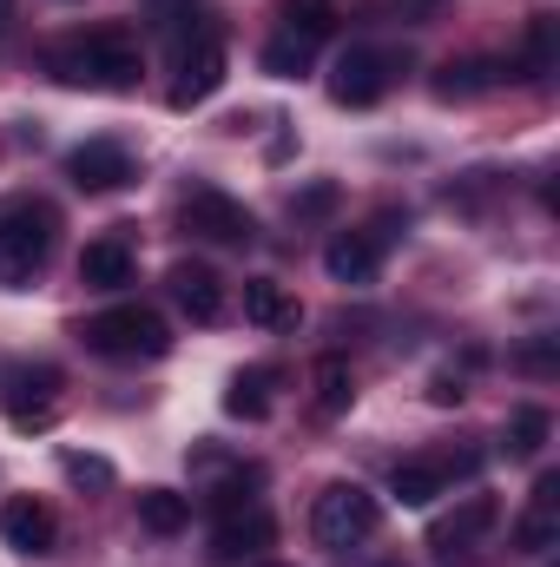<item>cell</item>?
I'll return each mask as SVG.
<instances>
[{
	"instance_id": "ac0fdd59",
	"label": "cell",
	"mask_w": 560,
	"mask_h": 567,
	"mask_svg": "<svg viewBox=\"0 0 560 567\" xmlns=\"http://www.w3.org/2000/svg\"><path fill=\"white\" fill-rule=\"evenodd\" d=\"M245 317L258 323V330H297V297L283 290V284H271V278H251L245 284Z\"/></svg>"
},
{
	"instance_id": "83f0119b",
	"label": "cell",
	"mask_w": 560,
	"mask_h": 567,
	"mask_svg": "<svg viewBox=\"0 0 560 567\" xmlns=\"http://www.w3.org/2000/svg\"><path fill=\"white\" fill-rule=\"evenodd\" d=\"M390 7H396V20H403V27H428V20L442 13V0H390Z\"/></svg>"
},
{
	"instance_id": "44dd1931",
	"label": "cell",
	"mask_w": 560,
	"mask_h": 567,
	"mask_svg": "<svg viewBox=\"0 0 560 567\" xmlns=\"http://www.w3.org/2000/svg\"><path fill=\"white\" fill-rule=\"evenodd\" d=\"M310 383H317V396H310V410H317L323 423H336V416H343V410L356 403V377H350V363H343V357H323Z\"/></svg>"
},
{
	"instance_id": "2e32d148",
	"label": "cell",
	"mask_w": 560,
	"mask_h": 567,
	"mask_svg": "<svg viewBox=\"0 0 560 567\" xmlns=\"http://www.w3.org/2000/svg\"><path fill=\"white\" fill-rule=\"evenodd\" d=\"M448 462H396V475H390V495L403 502V508H428V502H442L448 495Z\"/></svg>"
},
{
	"instance_id": "5b68a950",
	"label": "cell",
	"mask_w": 560,
	"mask_h": 567,
	"mask_svg": "<svg viewBox=\"0 0 560 567\" xmlns=\"http://www.w3.org/2000/svg\"><path fill=\"white\" fill-rule=\"evenodd\" d=\"M218 86H225V40H218V27H198V33H185V40H178L172 106H178V113H185V106H205Z\"/></svg>"
},
{
	"instance_id": "5bb4252c",
	"label": "cell",
	"mask_w": 560,
	"mask_h": 567,
	"mask_svg": "<svg viewBox=\"0 0 560 567\" xmlns=\"http://www.w3.org/2000/svg\"><path fill=\"white\" fill-rule=\"evenodd\" d=\"M278 542V522L265 515V508H231L225 522H218V542H211V555L218 561H245V555H258V548H271Z\"/></svg>"
},
{
	"instance_id": "4316f807",
	"label": "cell",
	"mask_w": 560,
	"mask_h": 567,
	"mask_svg": "<svg viewBox=\"0 0 560 567\" xmlns=\"http://www.w3.org/2000/svg\"><path fill=\"white\" fill-rule=\"evenodd\" d=\"M60 468H66V482H80V488H113V482H120V468H113L106 455H80V449L60 455Z\"/></svg>"
},
{
	"instance_id": "e0dca14e",
	"label": "cell",
	"mask_w": 560,
	"mask_h": 567,
	"mask_svg": "<svg viewBox=\"0 0 560 567\" xmlns=\"http://www.w3.org/2000/svg\"><path fill=\"white\" fill-rule=\"evenodd\" d=\"M80 284H86V290H120V284H133V251H126L120 238L86 245V251H80Z\"/></svg>"
},
{
	"instance_id": "4dcf8cb0",
	"label": "cell",
	"mask_w": 560,
	"mask_h": 567,
	"mask_svg": "<svg viewBox=\"0 0 560 567\" xmlns=\"http://www.w3.org/2000/svg\"><path fill=\"white\" fill-rule=\"evenodd\" d=\"M7 20H13V0H0V27H7Z\"/></svg>"
},
{
	"instance_id": "6da1fadb",
	"label": "cell",
	"mask_w": 560,
	"mask_h": 567,
	"mask_svg": "<svg viewBox=\"0 0 560 567\" xmlns=\"http://www.w3.org/2000/svg\"><path fill=\"white\" fill-rule=\"evenodd\" d=\"M139 40L126 27H100L86 40H66L46 53V73L60 86H86V93H133L139 86Z\"/></svg>"
},
{
	"instance_id": "9c48e42d",
	"label": "cell",
	"mask_w": 560,
	"mask_h": 567,
	"mask_svg": "<svg viewBox=\"0 0 560 567\" xmlns=\"http://www.w3.org/2000/svg\"><path fill=\"white\" fill-rule=\"evenodd\" d=\"M495 522H501V502H495V495H468V502H455V515H442V522L428 528V548H435L442 561H455V555H468Z\"/></svg>"
},
{
	"instance_id": "30bf717a",
	"label": "cell",
	"mask_w": 560,
	"mask_h": 567,
	"mask_svg": "<svg viewBox=\"0 0 560 567\" xmlns=\"http://www.w3.org/2000/svg\"><path fill=\"white\" fill-rule=\"evenodd\" d=\"M66 178L80 192H120V185H133V152L113 140H86L66 152Z\"/></svg>"
},
{
	"instance_id": "52a82bcc",
	"label": "cell",
	"mask_w": 560,
	"mask_h": 567,
	"mask_svg": "<svg viewBox=\"0 0 560 567\" xmlns=\"http://www.w3.org/2000/svg\"><path fill=\"white\" fill-rule=\"evenodd\" d=\"M185 231L205 238V245H251V238H258V218H251L231 192L198 185V192H185Z\"/></svg>"
},
{
	"instance_id": "9a60e30c",
	"label": "cell",
	"mask_w": 560,
	"mask_h": 567,
	"mask_svg": "<svg viewBox=\"0 0 560 567\" xmlns=\"http://www.w3.org/2000/svg\"><path fill=\"white\" fill-rule=\"evenodd\" d=\"M172 297L185 303V317L191 323H218L225 317V278L211 271V265H172Z\"/></svg>"
},
{
	"instance_id": "cb8c5ba5",
	"label": "cell",
	"mask_w": 560,
	"mask_h": 567,
	"mask_svg": "<svg viewBox=\"0 0 560 567\" xmlns=\"http://www.w3.org/2000/svg\"><path fill=\"white\" fill-rule=\"evenodd\" d=\"M283 33H297V40H323V33H336V7L330 0H283Z\"/></svg>"
},
{
	"instance_id": "7402d4cb",
	"label": "cell",
	"mask_w": 560,
	"mask_h": 567,
	"mask_svg": "<svg viewBox=\"0 0 560 567\" xmlns=\"http://www.w3.org/2000/svg\"><path fill=\"white\" fill-rule=\"evenodd\" d=\"M548 66H554V20L535 13V20H528V47H521L515 60H501V73H508V80H541Z\"/></svg>"
},
{
	"instance_id": "d6986e66",
	"label": "cell",
	"mask_w": 560,
	"mask_h": 567,
	"mask_svg": "<svg viewBox=\"0 0 560 567\" xmlns=\"http://www.w3.org/2000/svg\"><path fill=\"white\" fill-rule=\"evenodd\" d=\"M139 528L145 535H185L191 528V495H178V488H145L139 495Z\"/></svg>"
},
{
	"instance_id": "4fadbf2b",
	"label": "cell",
	"mask_w": 560,
	"mask_h": 567,
	"mask_svg": "<svg viewBox=\"0 0 560 567\" xmlns=\"http://www.w3.org/2000/svg\"><path fill=\"white\" fill-rule=\"evenodd\" d=\"M323 271L336 284H376V271H383V245L370 238V231H336L330 245H323Z\"/></svg>"
},
{
	"instance_id": "8992f818",
	"label": "cell",
	"mask_w": 560,
	"mask_h": 567,
	"mask_svg": "<svg viewBox=\"0 0 560 567\" xmlns=\"http://www.w3.org/2000/svg\"><path fill=\"white\" fill-rule=\"evenodd\" d=\"M396 53H383V47H350L336 66H330V100L336 106H376L383 93H390V80H396Z\"/></svg>"
},
{
	"instance_id": "277c9868",
	"label": "cell",
	"mask_w": 560,
	"mask_h": 567,
	"mask_svg": "<svg viewBox=\"0 0 560 567\" xmlns=\"http://www.w3.org/2000/svg\"><path fill=\"white\" fill-rule=\"evenodd\" d=\"M376 522H383V508H376V495H370L363 482H330V488L310 502V535H317V548H330V555H343V548H356L363 535H376Z\"/></svg>"
},
{
	"instance_id": "7a4b0ae2",
	"label": "cell",
	"mask_w": 560,
	"mask_h": 567,
	"mask_svg": "<svg viewBox=\"0 0 560 567\" xmlns=\"http://www.w3.org/2000/svg\"><path fill=\"white\" fill-rule=\"evenodd\" d=\"M53 231H60V218L46 198H7L0 205V284L7 290H27L40 278V265L53 258Z\"/></svg>"
},
{
	"instance_id": "ffe728a7",
	"label": "cell",
	"mask_w": 560,
	"mask_h": 567,
	"mask_svg": "<svg viewBox=\"0 0 560 567\" xmlns=\"http://www.w3.org/2000/svg\"><path fill=\"white\" fill-rule=\"evenodd\" d=\"M488 86H501V60H448L435 73V100H475Z\"/></svg>"
},
{
	"instance_id": "3957f363",
	"label": "cell",
	"mask_w": 560,
	"mask_h": 567,
	"mask_svg": "<svg viewBox=\"0 0 560 567\" xmlns=\"http://www.w3.org/2000/svg\"><path fill=\"white\" fill-rule=\"evenodd\" d=\"M80 337H86V350H100V357H113V363H139V357H165V350H172L165 317L145 310V303H113V310L86 317Z\"/></svg>"
},
{
	"instance_id": "1f68e13d",
	"label": "cell",
	"mask_w": 560,
	"mask_h": 567,
	"mask_svg": "<svg viewBox=\"0 0 560 567\" xmlns=\"http://www.w3.org/2000/svg\"><path fill=\"white\" fill-rule=\"evenodd\" d=\"M265 567H278V561H265Z\"/></svg>"
},
{
	"instance_id": "7c38bea8",
	"label": "cell",
	"mask_w": 560,
	"mask_h": 567,
	"mask_svg": "<svg viewBox=\"0 0 560 567\" xmlns=\"http://www.w3.org/2000/svg\"><path fill=\"white\" fill-rule=\"evenodd\" d=\"M515 548H521V555L560 548V475H541V482H535V502H528L521 522H515Z\"/></svg>"
},
{
	"instance_id": "8fae6325",
	"label": "cell",
	"mask_w": 560,
	"mask_h": 567,
	"mask_svg": "<svg viewBox=\"0 0 560 567\" xmlns=\"http://www.w3.org/2000/svg\"><path fill=\"white\" fill-rule=\"evenodd\" d=\"M0 542H7L13 555H53L60 522H53V508H46V502L20 495V502H7V508H0Z\"/></svg>"
},
{
	"instance_id": "603a6c76",
	"label": "cell",
	"mask_w": 560,
	"mask_h": 567,
	"mask_svg": "<svg viewBox=\"0 0 560 567\" xmlns=\"http://www.w3.org/2000/svg\"><path fill=\"white\" fill-rule=\"evenodd\" d=\"M271 383H278L271 370H238L231 390H225V410L245 416V423H265V416H271Z\"/></svg>"
},
{
	"instance_id": "d4e9b609",
	"label": "cell",
	"mask_w": 560,
	"mask_h": 567,
	"mask_svg": "<svg viewBox=\"0 0 560 567\" xmlns=\"http://www.w3.org/2000/svg\"><path fill=\"white\" fill-rule=\"evenodd\" d=\"M548 435H554V416L548 410H515V423H508V455H541L548 449Z\"/></svg>"
},
{
	"instance_id": "f546056e",
	"label": "cell",
	"mask_w": 560,
	"mask_h": 567,
	"mask_svg": "<svg viewBox=\"0 0 560 567\" xmlns=\"http://www.w3.org/2000/svg\"><path fill=\"white\" fill-rule=\"evenodd\" d=\"M428 403H442V410L462 403V377H435V383H428Z\"/></svg>"
},
{
	"instance_id": "f1b7e54d",
	"label": "cell",
	"mask_w": 560,
	"mask_h": 567,
	"mask_svg": "<svg viewBox=\"0 0 560 567\" xmlns=\"http://www.w3.org/2000/svg\"><path fill=\"white\" fill-rule=\"evenodd\" d=\"M336 205V185H310L303 198H297V212H330Z\"/></svg>"
},
{
	"instance_id": "484cf974",
	"label": "cell",
	"mask_w": 560,
	"mask_h": 567,
	"mask_svg": "<svg viewBox=\"0 0 560 567\" xmlns=\"http://www.w3.org/2000/svg\"><path fill=\"white\" fill-rule=\"evenodd\" d=\"M310 53H317V40L278 33V40L265 47V73H278V80H297V73H310Z\"/></svg>"
},
{
	"instance_id": "ba28073f",
	"label": "cell",
	"mask_w": 560,
	"mask_h": 567,
	"mask_svg": "<svg viewBox=\"0 0 560 567\" xmlns=\"http://www.w3.org/2000/svg\"><path fill=\"white\" fill-rule=\"evenodd\" d=\"M53 390H60V370H53V363H20V370H7V416H13L20 435L53 429V416H60Z\"/></svg>"
}]
</instances>
